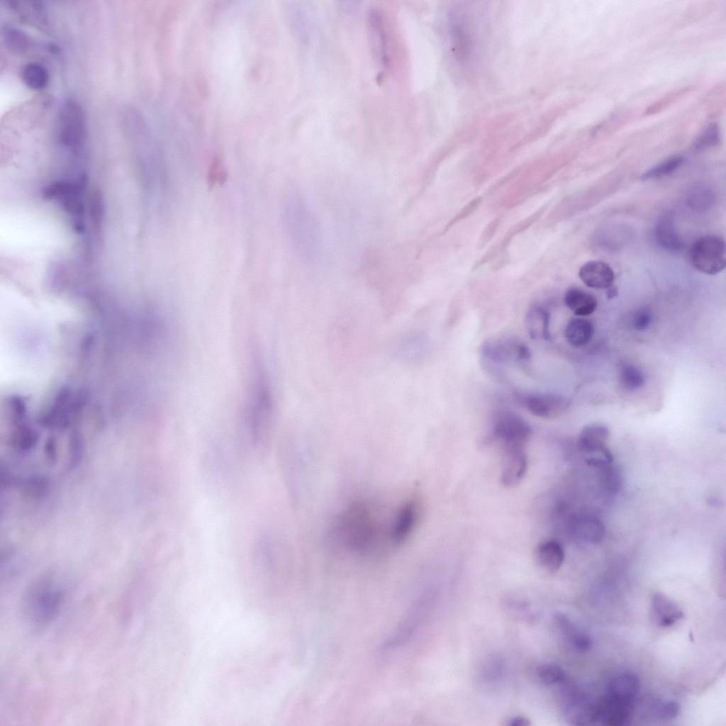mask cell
I'll list each match as a JSON object with an SVG mask.
<instances>
[{
    "instance_id": "2e32d148",
    "label": "cell",
    "mask_w": 726,
    "mask_h": 726,
    "mask_svg": "<svg viewBox=\"0 0 726 726\" xmlns=\"http://www.w3.org/2000/svg\"><path fill=\"white\" fill-rule=\"evenodd\" d=\"M652 609L657 624L664 627L674 625L683 617V612L680 606L660 592L653 595Z\"/></svg>"
},
{
    "instance_id": "52a82bcc",
    "label": "cell",
    "mask_w": 726,
    "mask_h": 726,
    "mask_svg": "<svg viewBox=\"0 0 726 726\" xmlns=\"http://www.w3.org/2000/svg\"><path fill=\"white\" fill-rule=\"evenodd\" d=\"M530 425L519 415L510 411L498 412L493 420V437L502 453L525 449L531 435Z\"/></svg>"
},
{
    "instance_id": "d6a6232c",
    "label": "cell",
    "mask_w": 726,
    "mask_h": 726,
    "mask_svg": "<svg viewBox=\"0 0 726 726\" xmlns=\"http://www.w3.org/2000/svg\"><path fill=\"white\" fill-rule=\"evenodd\" d=\"M719 142V130L715 124L710 125L699 137L695 144L698 150H704L715 146Z\"/></svg>"
},
{
    "instance_id": "ba28073f",
    "label": "cell",
    "mask_w": 726,
    "mask_h": 726,
    "mask_svg": "<svg viewBox=\"0 0 726 726\" xmlns=\"http://www.w3.org/2000/svg\"><path fill=\"white\" fill-rule=\"evenodd\" d=\"M726 245L723 238L715 235L699 238L691 247L689 257L693 266L702 273L714 275L726 265Z\"/></svg>"
},
{
    "instance_id": "f1b7e54d",
    "label": "cell",
    "mask_w": 726,
    "mask_h": 726,
    "mask_svg": "<svg viewBox=\"0 0 726 726\" xmlns=\"http://www.w3.org/2000/svg\"><path fill=\"white\" fill-rule=\"evenodd\" d=\"M3 36L8 48L16 53L26 52L31 43L30 40L25 33L12 26H6L4 28Z\"/></svg>"
},
{
    "instance_id": "8fae6325",
    "label": "cell",
    "mask_w": 726,
    "mask_h": 726,
    "mask_svg": "<svg viewBox=\"0 0 726 726\" xmlns=\"http://www.w3.org/2000/svg\"><path fill=\"white\" fill-rule=\"evenodd\" d=\"M522 403L530 413L544 419L558 418L569 407V401L566 398L551 393L525 395L522 397Z\"/></svg>"
},
{
    "instance_id": "7402d4cb",
    "label": "cell",
    "mask_w": 726,
    "mask_h": 726,
    "mask_svg": "<svg viewBox=\"0 0 726 726\" xmlns=\"http://www.w3.org/2000/svg\"><path fill=\"white\" fill-rule=\"evenodd\" d=\"M564 301L566 307L579 317L592 314L598 305L594 296L575 287L566 290Z\"/></svg>"
},
{
    "instance_id": "d6986e66",
    "label": "cell",
    "mask_w": 726,
    "mask_h": 726,
    "mask_svg": "<svg viewBox=\"0 0 726 726\" xmlns=\"http://www.w3.org/2000/svg\"><path fill=\"white\" fill-rule=\"evenodd\" d=\"M554 620L557 628L575 649L586 652L592 648L593 642L590 637L579 630L565 614L557 613Z\"/></svg>"
},
{
    "instance_id": "836d02e7",
    "label": "cell",
    "mask_w": 726,
    "mask_h": 726,
    "mask_svg": "<svg viewBox=\"0 0 726 726\" xmlns=\"http://www.w3.org/2000/svg\"><path fill=\"white\" fill-rule=\"evenodd\" d=\"M652 321V314L647 308H641L635 312L632 317L633 328L638 331L647 330Z\"/></svg>"
},
{
    "instance_id": "5b68a950",
    "label": "cell",
    "mask_w": 726,
    "mask_h": 726,
    "mask_svg": "<svg viewBox=\"0 0 726 726\" xmlns=\"http://www.w3.org/2000/svg\"><path fill=\"white\" fill-rule=\"evenodd\" d=\"M63 588L52 581L36 582L24 594V615L34 628L50 625L60 613L65 600Z\"/></svg>"
},
{
    "instance_id": "cb8c5ba5",
    "label": "cell",
    "mask_w": 726,
    "mask_h": 726,
    "mask_svg": "<svg viewBox=\"0 0 726 726\" xmlns=\"http://www.w3.org/2000/svg\"><path fill=\"white\" fill-rule=\"evenodd\" d=\"M10 6L28 22L40 26L47 23L45 9L39 1H11Z\"/></svg>"
},
{
    "instance_id": "4dcf8cb0",
    "label": "cell",
    "mask_w": 726,
    "mask_h": 726,
    "mask_svg": "<svg viewBox=\"0 0 726 726\" xmlns=\"http://www.w3.org/2000/svg\"><path fill=\"white\" fill-rule=\"evenodd\" d=\"M620 381L623 386L630 391L641 388L645 382L644 374L632 364L622 365L620 369Z\"/></svg>"
},
{
    "instance_id": "d590c367",
    "label": "cell",
    "mask_w": 726,
    "mask_h": 726,
    "mask_svg": "<svg viewBox=\"0 0 726 726\" xmlns=\"http://www.w3.org/2000/svg\"><path fill=\"white\" fill-rule=\"evenodd\" d=\"M608 289V292H607V295H608V298H614V297H615L618 295V289H617L616 287H614V286H611Z\"/></svg>"
},
{
    "instance_id": "30bf717a",
    "label": "cell",
    "mask_w": 726,
    "mask_h": 726,
    "mask_svg": "<svg viewBox=\"0 0 726 726\" xmlns=\"http://www.w3.org/2000/svg\"><path fill=\"white\" fill-rule=\"evenodd\" d=\"M481 352L484 356L495 362L526 361L530 354L522 342L513 337L495 338L484 342Z\"/></svg>"
},
{
    "instance_id": "7c38bea8",
    "label": "cell",
    "mask_w": 726,
    "mask_h": 726,
    "mask_svg": "<svg viewBox=\"0 0 726 726\" xmlns=\"http://www.w3.org/2000/svg\"><path fill=\"white\" fill-rule=\"evenodd\" d=\"M609 435V430L604 425L593 423L586 425L579 435V446L583 452L593 455L591 459L612 462L613 456L606 447Z\"/></svg>"
},
{
    "instance_id": "f546056e",
    "label": "cell",
    "mask_w": 726,
    "mask_h": 726,
    "mask_svg": "<svg viewBox=\"0 0 726 726\" xmlns=\"http://www.w3.org/2000/svg\"><path fill=\"white\" fill-rule=\"evenodd\" d=\"M683 162L681 156L669 158L653 167L641 176V179L648 180L659 179L673 174Z\"/></svg>"
},
{
    "instance_id": "ffe728a7",
    "label": "cell",
    "mask_w": 726,
    "mask_h": 726,
    "mask_svg": "<svg viewBox=\"0 0 726 726\" xmlns=\"http://www.w3.org/2000/svg\"><path fill=\"white\" fill-rule=\"evenodd\" d=\"M654 235L658 245L668 251L676 252L683 247V240L670 215H665L658 220Z\"/></svg>"
},
{
    "instance_id": "7a4b0ae2",
    "label": "cell",
    "mask_w": 726,
    "mask_h": 726,
    "mask_svg": "<svg viewBox=\"0 0 726 726\" xmlns=\"http://www.w3.org/2000/svg\"><path fill=\"white\" fill-rule=\"evenodd\" d=\"M372 504L356 502L339 516L335 527L340 545L358 553H372L386 547H396L393 537L396 508L385 521Z\"/></svg>"
},
{
    "instance_id": "277c9868",
    "label": "cell",
    "mask_w": 726,
    "mask_h": 726,
    "mask_svg": "<svg viewBox=\"0 0 726 726\" xmlns=\"http://www.w3.org/2000/svg\"><path fill=\"white\" fill-rule=\"evenodd\" d=\"M286 213L288 229L298 254L306 261L315 260L321 249L320 228L315 214L298 196L289 201Z\"/></svg>"
},
{
    "instance_id": "8d00e7d4",
    "label": "cell",
    "mask_w": 726,
    "mask_h": 726,
    "mask_svg": "<svg viewBox=\"0 0 726 726\" xmlns=\"http://www.w3.org/2000/svg\"><path fill=\"white\" fill-rule=\"evenodd\" d=\"M688 636L690 637L691 641H693V633L691 632H689V635Z\"/></svg>"
},
{
    "instance_id": "603a6c76",
    "label": "cell",
    "mask_w": 726,
    "mask_h": 726,
    "mask_svg": "<svg viewBox=\"0 0 726 726\" xmlns=\"http://www.w3.org/2000/svg\"><path fill=\"white\" fill-rule=\"evenodd\" d=\"M594 333L592 323L587 319L578 317L571 318L565 328V337L569 345L579 347L588 344Z\"/></svg>"
},
{
    "instance_id": "3957f363",
    "label": "cell",
    "mask_w": 726,
    "mask_h": 726,
    "mask_svg": "<svg viewBox=\"0 0 726 726\" xmlns=\"http://www.w3.org/2000/svg\"><path fill=\"white\" fill-rule=\"evenodd\" d=\"M245 408V421L248 435L255 444L267 437L274 421L275 401L267 373L260 359L255 358Z\"/></svg>"
},
{
    "instance_id": "9c48e42d",
    "label": "cell",
    "mask_w": 726,
    "mask_h": 726,
    "mask_svg": "<svg viewBox=\"0 0 726 726\" xmlns=\"http://www.w3.org/2000/svg\"><path fill=\"white\" fill-rule=\"evenodd\" d=\"M634 703L605 693L593 705V722L610 726L627 725L632 720Z\"/></svg>"
},
{
    "instance_id": "4316f807",
    "label": "cell",
    "mask_w": 726,
    "mask_h": 726,
    "mask_svg": "<svg viewBox=\"0 0 726 726\" xmlns=\"http://www.w3.org/2000/svg\"><path fill=\"white\" fill-rule=\"evenodd\" d=\"M574 530L583 539L596 542L601 540L604 528L600 521L593 518H582L575 520Z\"/></svg>"
},
{
    "instance_id": "44dd1931",
    "label": "cell",
    "mask_w": 726,
    "mask_h": 726,
    "mask_svg": "<svg viewBox=\"0 0 726 726\" xmlns=\"http://www.w3.org/2000/svg\"><path fill=\"white\" fill-rule=\"evenodd\" d=\"M549 319V313L546 308L540 305L530 306L526 315L525 323L532 339L547 340L550 338Z\"/></svg>"
},
{
    "instance_id": "e0dca14e",
    "label": "cell",
    "mask_w": 726,
    "mask_h": 726,
    "mask_svg": "<svg viewBox=\"0 0 726 726\" xmlns=\"http://www.w3.org/2000/svg\"><path fill=\"white\" fill-rule=\"evenodd\" d=\"M640 688L638 676L633 672H622L608 683L606 693L618 699L635 703Z\"/></svg>"
},
{
    "instance_id": "4fadbf2b",
    "label": "cell",
    "mask_w": 726,
    "mask_h": 726,
    "mask_svg": "<svg viewBox=\"0 0 726 726\" xmlns=\"http://www.w3.org/2000/svg\"><path fill=\"white\" fill-rule=\"evenodd\" d=\"M501 474V484L506 488L518 486L524 479L528 466L525 449H515L503 453Z\"/></svg>"
},
{
    "instance_id": "1f68e13d",
    "label": "cell",
    "mask_w": 726,
    "mask_h": 726,
    "mask_svg": "<svg viewBox=\"0 0 726 726\" xmlns=\"http://www.w3.org/2000/svg\"><path fill=\"white\" fill-rule=\"evenodd\" d=\"M681 706L675 700H667L658 703L655 707V715L662 720H671L679 714Z\"/></svg>"
},
{
    "instance_id": "e575fe53",
    "label": "cell",
    "mask_w": 726,
    "mask_h": 726,
    "mask_svg": "<svg viewBox=\"0 0 726 726\" xmlns=\"http://www.w3.org/2000/svg\"><path fill=\"white\" fill-rule=\"evenodd\" d=\"M530 724L529 719L520 715L511 717L507 722V725L510 726H528Z\"/></svg>"
},
{
    "instance_id": "ac0fdd59",
    "label": "cell",
    "mask_w": 726,
    "mask_h": 726,
    "mask_svg": "<svg viewBox=\"0 0 726 726\" xmlns=\"http://www.w3.org/2000/svg\"><path fill=\"white\" fill-rule=\"evenodd\" d=\"M535 559L542 569L554 573L561 568L564 560V552L558 542L547 540L536 547Z\"/></svg>"
},
{
    "instance_id": "9a60e30c",
    "label": "cell",
    "mask_w": 726,
    "mask_h": 726,
    "mask_svg": "<svg viewBox=\"0 0 726 726\" xmlns=\"http://www.w3.org/2000/svg\"><path fill=\"white\" fill-rule=\"evenodd\" d=\"M579 276L581 281L588 287L604 289L610 287L614 281V272L605 262L601 261H589L579 269Z\"/></svg>"
},
{
    "instance_id": "d4e9b609",
    "label": "cell",
    "mask_w": 726,
    "mask_h": 726,
    "mask_svg": "<svg viewBox=\"0 0 726 726\" xmlns=\"http://www.w3.org/2000/svg\"><path fill=\"white\" fill-rule=\"evenodd\" d=\"M21 79L24 84L33 90H42L48 84L49 72L46 67L37 62L26 64L21 70Z\"/></svg>"
},
{
    "instance_id": "484cf974",
    "label": "cell",
    "mask_w": 726,
    "mask_h": 726,
    "mask_svg": "<svg viewBox=\"0 0 726 726\" xmlns=\"http://www.w3.org/2000/svg\"><path fill=\"white\" fill-rule=\"evenodd\" d=\"M715 201V194L708 186L698 184L691 187L686 196L690 208L696 211H705L711 208Z\"/></svg>"
},
{
    "instance_id": "6da1fadb",
    "label": "cell",
    "mask_w": 726,
    "mask_h": 726,
    "mask_svg": "<svg viewBox=\"0 0 726 726\" xmlns=\"http://www.w3.org/2000/svg\"><path fill=\"white\" fill-rule=\"evenodd\" d=\"M34 306L21 298L6 300L4 364L7 384L24 381L28 385L35 384L44 380L52 368L58 335L57 315Z\"/></svg>"
},
{
    "instance_id": "8992f818",
    "label": "cell",
    "mask_w": 726,
    "mask_h": 726,
    "mask_svg": "<svg viewBox=\"0 0 726 726\" xmlns=\"http://www.w3.org/2000/svg\"><path fill=\"white\" fill-rule=\"evenodd\" d=\"M86 136V123L84 109L74 99H67L62 105L57 116V138L59 143L77 151Z\"/></svg>"
},
{
    "instance_id": "83f0119b",
    "label": "cell",
    "mask_w": 726,
    "mask_h": 726,
    "mask_svg": "<svg viewBox=\"0 0 726 726\" xmlns=\"http://www.w3.org/2000/svg\"><path fill=\"white\" fill-rule=\"evenodd\" d=\"M537 678L544 685L551 686L561 683L566 678L563 669L554 663H542L535 669Z\"/></svg>"
},
{
    "instance_id": "5bb4252c",
    "label": "cell",
    "mask_w": 726,
    "mask_h": 726,
    "mask_svg": "<svg viewBox=\"0 0 726 726\" xmlns=\"http://www.w3.org/2000/svg\"><path fill=\"white\" fill-rule=\"evenodd\" d=\"M421 333L413 329L403 332L395 340L392 351L401 362L411 364L418 361L421 355Z\"/></svg>"
}]
</instances>
